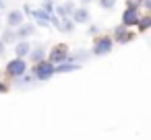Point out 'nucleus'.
<instances>
[{
	"label": "nucleus",
	"mask_w": 151,
	"mask_h": 140,
	"mask_svg": "<svg viewBox=\"0 0 151 140\" xmlns=\"http://www.w3.org/2000/svg\"><path fill=\"white\" fill-rule=\"evenodd\" d=\"M54 64L52 62H48V60H42V62H35V66H33V76L37 78V80H48L52 74H54Z\"/></svg>",
	"instance_id": "obj_1"
},
{
	"label": "nucleus",
	"mask_w": 151,
	"mask_h": 140,
	"mask_svg": "<svg viewBox=\"0 0 151 140\" xmlns=\"http://www.w3.org/2000/svg\"><path fill=\"white\" fill-rule=\"evenodd\" d=\"M139 4L137 2H128L126 11L122 13V25L124 27H137V21H139Z\"/></svg>",
	"instance_id": "obj_2"
},
{
	"label": "nucleus",
	"mask_w": 151,
	"mask_h": 140,
	"mask_svg": "<svg viewBox=\"0 0 151 140\" xmlns=\"http://www.w3.org/2000/svg\"><path fill=\"white\" fill-rule=\"evenodd\" d=\"M25 72H27V62H25L23 58L11 60V62L6 64V74H9L11 78H21V76H25Z\"/></svg>",
	"instance_id": "obj_3"
},
{
	"label": "nucleus",
	"mask_w": 151,
	"mask_h": 140,
	"mask_svg": "<svg viewBox=\"0 0 151 140\" xmlns=\"http://www.w3.org/2000/svg\"><path fill=\"white\" fill-rule=\"evenodd\" d=\"M112 48H114V39H112L110 35H101V37H97L95 43H93V54H95V56H106V54L112 52Z\"/></svg>",
	"instance_id": "obj_4"
},
{
	"label": "nucleus",
	"mask_w": 151,
	"mask_h": 140,
	"mask_svg": "<svg viewBox=\"0 0 151 140\" xmlns=\"http://www.w3.org/2000/svg\"><path fill=\"white\" fill-rule=\"evenodd\" d=\"M68 60V45L66 43H58L50 50V56H48V62L52 64H62Z\"/></svg>",
	"instance_id": "obj_5"
},
{
	"label": "nucleus",
	"mask_w": 151,
	"mask_h": 140,
	"mask_svg": "<svg viewBox=\"0 0 151 140\" xmlns=\"http://www.w3.org/2000/svg\"><path fill=\"white\" fill-rule=\"evenodd\" d=\"M114 37H116V41H118V43H128V41L134 37V33L126 31V27H124V25H118V27L114 29Z\"/></svg>",
	"instance_id": "obj_6"
},
{
	"label": "nucleus",
	"mask_w": 151,
	"mask_h": 140,
	"mask_svg": "<svg viewBox=\"0 0 151 140\" xmlns=\"http://www.w3.org/2000/svg\"><path fill=\"white\" fill-rule=\"evenodd\" d=\"M6 23H9V27H11V29L19 27V25L23 23V13H21V11H11V13H9V17H6Z\"/></svg>",
	"instance_id": "obj_7"
},
{
	"label": "nucleus",
	"mask_w": 151,
	"mask_h": 140,
	"mask_svg": "<svg viewBox=\"0 0 151 140\" xmlns=\"http://www.w3.org/2000/svg\"><path fill=\"white\" fill-rule=\"evenodd\" d=\"M17 29V37L19 39H25V37H29L31 33H35V25H19V27H15Z\"/></svg>",
	"instance_id": "obj_8"
},
{
	"label": "nucleus",
	"mask_w": 151,
	"mask_h": 140,
	"mask_svg": "<svg viewBox=\"0 0 151 140\" xmlns=\"http://www.w3.org/2000/svg\"><path fill=\"white\" fill-rule=\"evenodd\" d=\"M89 21V13L85 9H75L73 11V23H87Z\"/></svg>",
	"instance_id": "obj_9"
},
{
	"label": "nucleus",
	"mask_w": 151,
	"mask_h": 140,
	"mask_svg": "<svg viewBox=\"0 0 151 140\" xmlns=\"http://www.w3.org/2000/svg\"><path fill=\"white\" fill-rule=\"evenodd\" d=\"M29 50H31V45H29L27 41H19V43L15 45V52H17V58H25V56L29 54Z\"/></svg>",
	"instance_id": "obj_10"
},
{
	"label": "nucleus",
	"mask_w": 151,
	"mask_h": 140,
	"mask_svg": "<svg viewBox=\"0 0 151 140\" xmlns=\"http://www.w3.org/2000/svg\"><path fill=\"white\" fill-rule=\"evenodd\" d=\"M44 56H46V50H44L42 45H37L35 50H29V58L33 60V64H35V62H42Z\"/></svg>",
	"instance_id": "obj_11"
},
{
	"label": "nucleus",
	"mask_w": 151,
	"mask_h": 140,
	"mask_svg": "<svg viewBox=\"0 0 151 140\" xmlns=\"http://www.w3.org/2000/svg\"><path fill=\"white\" fill-rule=\"evenodd\" d=\"M137 27H139V31H147V29L151 27V17H149V15H145V17H139V21H137Z\"/></svg>",
	"instance_id": "obj_12"
},
{
	"label": "nucleus",
	"mask_w": 151,
	"mask_h": 140,
	"mask_svg": "<svg viewBox=\"0 0 151 140\" xmlns=\"http://www.w3.org/2000/svg\"><path fill=\"white\" fill-rule=\"evenodd\" d=\"M73 70H79V64H58V68H54V72H73Z\"/></svg>",
	"instance_id": "obj_13"
},
{
	"label": "nucleus",
	"mask_w": 151,
	"mask_h": 140,
	"mask_svg": "<svg viewBox=\"0 0 151 140\" xmlns=\"http://www.w3.org/2000/svg\"><path fill=\"white\" fill-rule=\"evenodd\" d=\"M97 2H99V6L106 9V11H112V9L116 6V0H97Z\"/></svg>",
	"instance_id": "obj_14"
},
{
	"label": "nucleus",
	"mask_w": 151,
	"mask_h": 140,
	"mask_svg": "<svg viewBox=\"0 0 151 140\" xmlns=\"http://www.w3.org/2000/svg\"><path fill=\"white\" fill-rule=\"evenodd\" d=\"M58 27H60V31H73L75 23H73V21H64V23H60Z\"/></svg>",
	"instance_id": "obj_15"
},
{
	"label": "nucleus",
	"mask_w": 151,
	"mask_h": 140,
	"mask_svg": "<svg viewBox=\"0 0 151 140\" xmlns=\"http://www.w3.org/2000/svg\"><path fill=\"white\" fill-rule=\"evenodd\" d=\"M4 54V39H0V56Z\"/></svg>",
	"instance_id": "obj_16"
},
{
	"label": "nucleus",
	"mask_w": 151,
	"mask_h": 140,
	"mask_svg": "<svg viewBox=\"0 0 151 140\" xmlns=\"http://www.w3.org/2000/svg\"><path fill=\"white\" fill-rule=\"evenodd\" d=\"M6 91V85H2V82H0V93H4Z\"/></svg>",
	"instance_id": "obj_17"
},
{
	"label": "nucleus",
	"mask_w": 151,
	"mask_h": 140,
	"mask_svg": "<svg viewBox=\"0 0 151 140\" xmlns=\"http://www.w3.org/2000/svg\"><path fill=\"white\" fill-rule=\"evenodd\" d=\"M81 2H83V4H87V2H91V0H81Z\"/></svg>",
	"instance_id": "obj_18"
}]
</instances>
